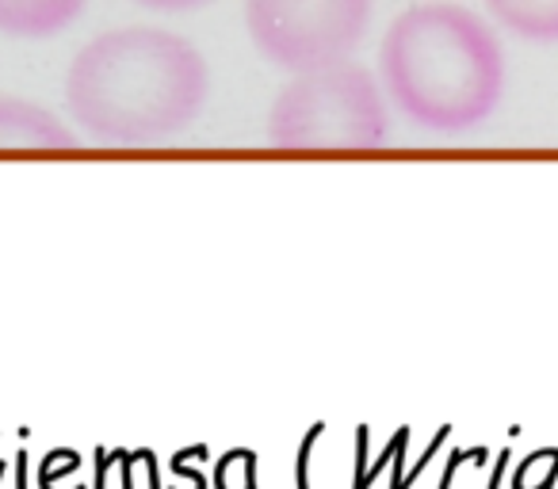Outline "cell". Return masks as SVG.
I'll list each match as a JSON object with an SVG mask.
<instances>
[{"label":"cell","instance_id":"6","mask_svg":"<svg viewBox=\"0 0 558 489\" xmlns=\"http://www.w3.org/2000/svg\"><path fill=\"white\" fill-rule=\"evenodd\" d=\"M85 0H0V35L12 39H54L77 24Z\"/></svg>","mask_w":558,"mask_h":489},{"label":"cell","instance_id":"3","mask_svg":"<svg viewBox=\"0 0 558 489\" xmlns=\"http://www.w3.org/2000/svg\"><path fill=\"white\" fill-rule=\"evenodd\" d=\"M387 134L379 85L352 62L299 73L268 111V142L283 154H367Z\"/></svg>","mask_w":558,"mask_h":489},{"label":"cell","instance_id":"2","mask_svg":"<svg viewBox=\"0 0 558 489\" xmlns=\"http://www.w3.org/2000/svg\"><path fill=\"white\" fill-rule=\"evenodd\" d=\"M379 77L410 123L433 134L482 126L505 96V50L463 4H417L383 35Z\"/></svg>","mask_w":558,"mask_h":489},{"label":"cell","instance_id":"1","mask_svg":"<svg viewBox=\"0 0 558 489\" xmlns=\"http://www.w3.org/2000/svg\"><path fill=\"white\" fill-rule=\"evenodd\" d=\"M210 73L187 39L161 27H119L93 39L65 77L70 111L96 142L157 146L207 108Z\"/></svg>","mask_w":558,"mask_h":489},{"label":"cell","instance_id":"8","mask_svg":"<svg viewBox=\"0 0 558 489\" xmlns=\"http://www.w3.org/2000/svg\"><path fill=\"white\" fill-rule=\"evenodd\" d=\"M142 9H154V12H199L215 0H134Z\"/></svg>","mask_w":558,"mask_h":489},{"label":"cell","instance_id":"5","mask_svg":"<svg viewBox=\"0 0 558 489\" xmlns=\"http://www.w3.org/2000/svg\"><path fill=\"white\" fill-rule=\"evenodd\" d=\"M77 138L50 111L0 96V149H73Z\"/></svg>","mask_w":558,"mask_h":489},{"label":"cell","instance_id":"4","mask_svg":"<svg viewBox=\"0 0 558 489\" xmlns=\"http://www.w3.org/2000/svg\"><path fill=\"white\" fill-rule=\"evenodd\" d=\"M367 24L372 0H245V27L256 54L288 73L349 62Z\"/></svg>","mask_w":558,"mask_h":489},{"label":"cell","instance_id":"7","mask_svg":"<svg viewBox=\"0 0 558 489\" xmlns=\"http://www.w3.org/2000/svg\"><path fill=\"white\" fill-rule=\"evenodd\" d=\"M501 32L527 42H558V0H486Z\"/></svg>","mask_w":558,"mask_h":489}]
</instances>
